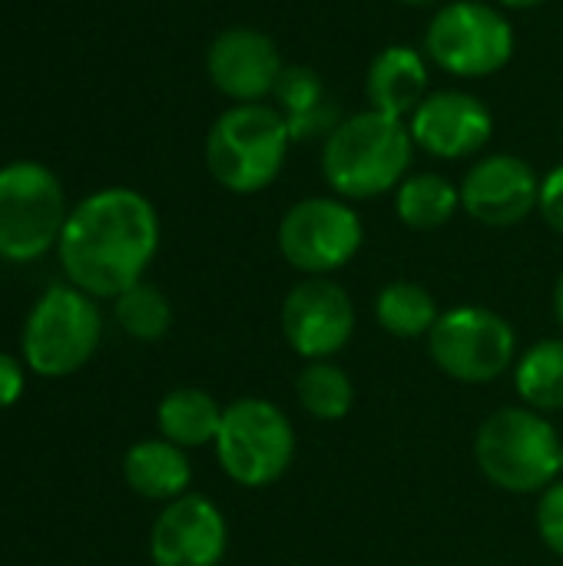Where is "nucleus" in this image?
<instances>
[{
  "instance_id": "f257e3e1",
  "label": "nucleus",
  "mask_w": 563,
  "mask_h": 566,
  "mask_svg": "<svg viewBox=\"0 0 563 566\" xmlns=\"http://www.w3.org/2000/svg\"><path fill=\"white\" fill-rule=\"evenodd\" d=\"M159 249V216L153 202L126 186L80 199L56 242L70 285L93 298H116L143 282Z\"/></svg>"
},
{
  "instance_id": "f03ea898",
  "label": "nucleus",
  "mask_w": 563,
  "mask_h": 566,
  "mask_svg": "<svg viewBox=\"0 0 563 566\" xmlns=\"http://www.w3.org/2000/svg\"><path fill=\"white\" fill-rule=\"evenodd\" d=\"M415 139L405 119L378 109L342 119L322 146V176L338 199H375L405 182Z\"/></svg>"
},
{
  "instance_id": "7ed1b4c3",
  "label": "nucleus",
  "mask_w": 563,
  "mask_h": 566,
  "mask_svg": "<svg viewBox=\"0 0 563 566\" xmlns=\"http://www.w3.org/2000/svg\"><path fill=\"white\" fill-rule=\"evenodd\" d=\"M289 146L292 129L279 106L236 103L209 126L206 169L222 189L236 196H252L279 179Z\"/></svg>"
},
{
  "instance_id": "20e7f679",
  "label": "nucleus",
  "mask_w": 563,
  "mask_h": 566,
  "mask_svg": "<svg viewBox=\"0 0 563 566\" xmlns=\"http://www.w3.org/2000/svg\"><path fill=\"white\" fill-rule=\"evenodd\" d=\"M561 438L534 408L494 411L478 438L475 458L481 474L508 494H541L561 478Z\"/></svg>"
},
{
  "instance_id": "39448f33",
  "label": "nucleus",
  "mask_w": 563,
  "mask_h": 566,
  "mask_svg": "<svg viewBox=\"0 0 563 566\" xmlns=\"http://www.w3.org/2000/svg\"><path fill=\"white\" fill-rule=\"evenodd\" d=\"M100 338L103 315L96 298L76 285H50L23 322L20 358L40 378H66L96 355Z\"/></svg>"
},
{
  "instance_id": "423d86ee",
  "label": "nucleus",
  "mask_w": 563,
  "mask_h": 566,
  "mask_svg": "<svg viewBox=\"0 0 563 566\" xmlns=\"http://www.w3.org/2000/svg\"><path fill=\"white\" fill-rule=\"evenodd\" d=\"M66 196L53 169L20 159L0 169V259L37 262L56 249L66 226Z\"/></svg>"
},
{
  "instance_id": "0eeeda50",
  "label": "nucleus",
  "mask_w": 563,
  "mask_h": 566,
  "mask_svg": "<svg viewBox=\"0 0 563 566\" xmlns=\"http://www.w3.org/2000/svg\"><path fill=\"white\" fill-rule=\"evenodd\" d=\"M216 458L239 488L275 484L295 458V431L289 415L265 398H239L222 411Z\"/></svg>"
},
{
  "instance_id": "6e6552de",
  "label": "nucleus",
  "mask_w": 563,
  "mask_h": 566,
  "mask_svg": "<svg viewBox=\"0 0 563 566\" xmlns=\"http://www.w3.org/2000/svg\"><path fill=\"white\" fill-rule=\"evenodd\" d=\"M428 60L451 76H491L514 56V27L481 0L445 3L425 30Z\"/></svg>"
},
{
  "instance_id": "1a4fd4ad",
  "label": "nucleus",
  "mask_w": 563,
  "mask_h": 566,
  "mask_svg": "<svg viewBox=\"0 0 563 566\" xmlns=\"http://www.w3.org/2000/svg\"><path fill=\"white\" fill-rule=\"evenodd\" d=\"M428 352L435 365L465 385L498 381L518 355V338L508 318L481 305H458L441 312L428 332Z\"/></svg>"
},
{
  "instance_id": "9d476101",
  "label": "nucleus",
  "mask_w": 563,
  "mask_h": 566,
  "mask_svg": "<svg viewBox=\"0 0 563 566\" xmlns=\"http://www.w3.org/2000/svg\"><path fill=\"white\" fill-rule=\"evenodd\" d=\"M365 242L358 212L345 199L312 196L295 202L279 222V252L309 279L338 272L348 265Z\"/></svg>"
},
{
  "instance_id": "9b49d317",
  "label": "nucleus",
  "mask_w": 563,
  "mask_h": 566,
  "mask_svg": "<svg viewBox=\"0 0 563 566\" xmlns=\"http://www.w3.org/2000/svg\"><path fill=\"white\" fill-rule=\"evenodd\" d=\"M355 332V305L348 292L319 275L299 282L282 302V335L305 361H329Z\"/></svg>"
},
{
  "instance_id": "f8f14e48",
  "label": "nucleus",
  "mask_w": 563,
  "mask_h": 566,
  "mask_svg": "<svg viewBox=\"0 0 563 566\" xmlns=\"http://www.w3.org/2000/svg\"><path fill=\"white\" fill-rule=\"evenodd\" d=\"M458 189H461V209L491 229L524 222L541 202V179L534 166L511 153H494L478 159Z\"/></svg>"
},
{
  "instance_id": "ddd939ff",
  "label": "nucleus",
  "mask_w": 563,
  "mask_h": 566,
  "mask_svg": "<svg viewBox=\"0 0 563 566\" xmlns=\"http://www.w3.org/2000/svg\"><path fill=\"white\" fill-rule=\"evenodd\" d=\"M226 547V517L202 494L169 501L149 531V557L156 566H219Z\"/></svg>"
},
{
  "instance_id": "4468645a",
  "label": "nucleus",
  "mask_w": 563,
  "mask_h": 566,
  "mask_svg": "<svg viewBox=\"0 0 563 566\" xmlns=\"http://www.w3.org/2000/svg\"><path fill=\"white\" fill-rule=\"evenodd\" d=\"M411 139L435 159H468L481 153L494 133L491 109L465 90H438L411 113Z\"/></svg>"
},
{
  "instance_id": "2eb2a0df",
  "label": "nucleus",
  "mask_w": 563,
  "mask_h": 566,
  "mask_svg": "<svg viewBox=\"0 0 563 566\" xmlns=\"http://www.w3.org/2000/svg\"><path fill=\"white\" fill-rule=\"evenodd\" d=\"M282 70L285 66L272 36L249 27L222 30L206 50V73L212 86L236 103H262L272 96Z\"/></svg>"
},
{
  "instance_id": "dca6fc26",
  "label": "nucleus",
  "mask_w": 563,
  "mask_h": 566,
  "mask_svg": "<svg viewBox=\"0 0 563 566\" xmlns=\"http://www.w3.org/2000/svg\"><path fill=\"white\" fill-rule=\"evenodd\" d=\"M368 109L388 113L395 119L411 116L428 96V63L411 46H385L365 76Z\"/></svg>"
},
{
  "instance_id": "f3484780",
  "label": "nucleus",
  "mask_w": 563,
  "mask_h": 566,
  "mask_svg": "<svg viewBox=\"0 0 563 566\" xmlns=\"http://www.w3.org/2000/svg\"><path fill=\"white\" fill-rule=\"evenodd\" d=\"M123 478L133 494H139L146 501L169 504V501L189 494L192 468H189V458L183 448H176L166 438H149V441H136L126 451Z\"/></svg>"
},
{
  "instance_id": "a211bd4d",
  "label": "nucleus",
  "mask_w": 563,
  "mask_h": 566,
  "mask_svg": "<svg viewBox=\"0 0 563 566\" xmlns=\"http://www.w3.org/2000/svg\"><path fill=\"white\" fill-rule=\"evenodd\" d=\"M279 99V113L285 116L292 139H312V136H329L342 119L335 103H329L325 96V83L312 66H285L275 93Z\"/></svg>"
},
{
  "instance_id": "6ab92c4d",
  "label": "nucleus",
  "mask_w": 563,
  "mask_h": 566,
  "mask_svg": "<svg viewBox=\"0 0 563 566\" xmlns=\"http://www.w3.org/2000/svg\"><path fill=\"white\" fill-rule=\"evenodd\" d=\"M222 411L226 408L209 391H202V388H176L159 401L156 424H159V434L166 441L189 451V448L216 444L219 428H222Z\"/></svg>"
},
{
  "instance_id": "aec40b11",
  "label": "nucleus",
  "mask_w": 563,
  "mask_h": 566,
  "mask_svg": "<svg viewBox=\"0 0 563 566\" xmlns=\"http://www.w3.org/2000/svg\"><path fill=\"white\" fill-rule=\"evenodd\" d=\"M461 209V189L451 186V179L438 172H418L408 176L395 189V212L408 229L431 232L451 222V216Z\"/></svg>"
},
{
  "instance_id": "412c9836",
  "label": "nucleus",
  "mask_w": 563,
  "mask_h": 566,
  "mask_svg": "<svg viewBox=\"0 0 563 566\" xmlns=\"http://www.w3.org/2000/svg\"><path fill=\"white\" fill-rule=\"evenodd\" d=\"M514 385L528 408L548 415L563 408V338L531 345L514 365Z\"/></svg>"
},
{
  "instance_id": "4be33fe9",
  "label": "nucleus",
  "mask_w": 563,
  "mask_h": 566,
  "mask_svg": "<svg viewBox=\"0 0 563 566\" xmlns=\"http://www.w3.org/2000/svg\"><path fill=\"white\" fill-rule=\"evenodd\" d=\"M375 315L392 338H421L435 328L441 312L435 305V295L418 282H392L378 292Z\"/></svg>"
},
{
  "instance_id": "5701e85b",
  "label": "nucleus",
  "mask_w": 563,
  "mask_h": 566,
  "mask_svg": "<svg viewBox=\"0 0 563 566\" xmlns=\"http://www.w3.org/2000/svg\"><path fill=\"white\" fill-rule=\"evenodd\" d=\"M295 395L315 421H342L355 401L352 378L332 361H309L295 381Z\"/></svg>"
},
{
  "instance_id": "b1692460",
  "label": "nucleus",
  "mask_w": 563,
  "mask_h": 566,
  "mask_svg": "<svg viewBox=\"0 0 563 566\" xmlns=\"http://www.w3.org/2000/svg\"><path fill=\"white\" fill-rule=\"evenodd\" d=\"M113 318L129 338L159 342L173 325V308H169V298L156 285L136 282L133 289L113 298Z\"/></svg>"
},
{
  "instance_id": "393cba45",
  "label": "nucleus",
  "mask_w": 563,
  "mask_h": 566,
  "mask_svg": "<svg viewBox=\"0 0 563 566\" xmlns=\"http://www.w3.org/2000/svg\"><path fill=\"white\" fill-rule=\"evenodd\" d=\"M538 534L551 554L563 557V481H554L548 491H541L538 501Z\"/></svg>"
},
{
  "instance_id": "a878e982",
  "label": "nucleus",
  "mask_w": 563,
  "mask_h": 566,
  "mask_svg": "<svg viewBox=\"0 0 563 566\" xmlns=\"http://www.w3.org/2000/svg\"><path fill=\"white\" fill-rule=\"evenodd\" d=\"M538 209H541L544 222L563 235V163L541 179V202H538Z\"/></svg>"
},
{
  "instance_id": "bb28decb",
  "label": "nucleus",
  "mask_w": 563,
  "mask_h": 566,
  "mask_svg": "<svg viewBox=\"0 0 563 566\" xmlns=\"http://www.w3.org/2000/svg\"><path fill=\"white\" fill-rule=\"evenodd\" d=\"M23 388H27L23 361H17L13 355L0 352V411L13 408L23 398Z\"/></svg>"
},
{
  "instance_id": "cd10ccee",
  "label": "nucleus",
  "mask_w": 563,
  "mask_h": 566,
  "mask_svg": "<svg viewBox=\"0 0 563 566\" xmlns=\"http://www.w3.org/2000/svg\"><path fill=\"white\" fill-rule=\"evenodd\" d=\"M554 315H557V322H561L563 328V272L561 279H557V285H554Z\"/></svg>"
},
{
  "instance_id": "c85d7f7f",
  "label": "nucleus",
  "mask_w": 563,
  "mask_h": 566,
  "mask_svg": "<svg viewBox=\"0 0 563 566\" xmlns=\"http://www.w3.org/2000/svg\"><path fill=\"white\" fill-rule=\"evenodd\" d=\"M494 3L511 7V10H528V7H541V3H548V0H494Z\"/></svg>"
},
{
  "instance_id": "c756f323",
  "label": "nucleus",
  "mask_w": 563,
  "mask_h": 566,
  "mask_svg": "<svg viewBox=\"0 0 563 566\" xmlns=\"http://www.w3.org/2000/svg\"><path fill=\"white\" fill-rule=\"evenodd\" d=\"M402 3H411V7H428V3H438V0H402Z\"/></svg>"
},
{
  "instance_id": "7c9ffc66",
  "label": "nucleus",
  "mask_w": 563,
  "mask_h": 566,
  "mask_svg": "<svg viewBox=\"0 0 563 566\" xmlns=\"http://www.w3.org/2000/svg\"><path fill=\"white\" fill-rule=\"evenodd\" d=\"M561 471H563V448H561Z\"/></svg>"
}]
</instances>
